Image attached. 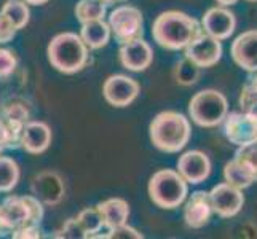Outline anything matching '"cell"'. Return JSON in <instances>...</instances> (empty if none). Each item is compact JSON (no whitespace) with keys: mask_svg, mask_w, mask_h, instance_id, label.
<instances>
[{"mask_svg":"<svg viewBox=\"0 0 257 239\" xmlns=\"http://www.w3.org/2000/svg\"><path fill=\"white\" fill-rule=\"evenodd\" d=\"M247 2H257V0H247Z\"/></svg>","mask_w":257,"mask_h":239,"instance_id":"f35d334b","label":"cell"},{"mask_svg":"<svg viewBox=\"0 0 257 239\" xmlns=\"http://www.w3.org/2000/svg\"><path fill=\"white\" fill-rule=\"evenodd\" d=\"M24 225H31V209L26 196L10 194L0 202V233H13Z\"/></svg>","mask_w":257,"mask_h":239,"instance_id":"30bf717a","label":"cell"},{"mask_svg":"<svg viewBox=\"0 0 257 239\" xmlns=\"http://www.w3.org/2000/svg\"><path fill=\"white\" fill-rule=\"evenodd\" d=\"M110 32L120 45L130 40L141 39L144 34V18L139 8L133 5L115 7L109 15Z\"/></svg>","mask_w":257,"mask_h":239,"instance_id":"8992f818","label":"cell"},{"mask_svg":"<svg viewBox=\"0 0 257 239\" xmlns=\"http://www.w3.org/2000/svg\"><path fill=\"white\" fill-rule=\"evenodd\" d=\"M174 77H176V82L182 86L195 85L200 78V67L197 64H193L187 58H184L182 61L177 63L174 69Z\"/></svg>","mask_w":257,"mask_h":239,"instance_id":"83f0119b","label":"cell"},{"mask_svg":"<svg viewBox=\"0 0 257 239\" xmlns=\"http://www.w3.org/2000/svg\"><path fill=\"white\" fill-rule=\"evenodd\" d=\"M96 237H107V239H143L144 234L138 231L136 228H133L130 225H120L117 228L107 229L105 234H97Z\"/></svg>","mask_w":257,"mask_h":239,"instance_id":"1f68e13d","label":"cell"},{"mask_svg":"<svg viewBox=\"0 0 257 239\" xmlns=\"http://www.w3.org/2000/svg\"><path fill=\"white\" fill-rule=\"evenodd\" d=\"M184 55L200 69H208L216 66L222 58V43L209 34L201 32L184 48Z\"/></svg>","mask_w":257,"mask_h":239,"instance_id":"ba28073f","label":"cell"},{"mask_svg":"<svg viewBox=\"0 0 257 239\" xmlns=\"http://www.w3.org/2000/svg\"><path fill=\"white\" fill-rule=\"evenodd\" d=\"M233 159L236 163H240L244 169L252 175L254 182H257V140L255 142L238 147Z\"/></svg>","mask_w":257,"mask_h":239,"instance_id":"4316f807","label":"cell"},{"mask_svg":"<svg viewBox=\"0 0 257 239\" xmlns=\"http://www.w3.org/2000/svg\"><path fill=\"white\" fill-rule=\"evenodd\" d=\"M31 193L43 202V206H58L64 199L66 185L58 172L42 171L31 180Z\"/></svg>","mask_w":257,"mask_h":239,"instance_id":"9c48e42d","label":"cell"},{"mask_svg":"<svg viewBox=\"0 0 257 239\" xmlns=\"http://www.w3.org/2000/svg\"><path fill=\"white\" fill-rule=\"evenodd\" d=\"M107 5H113V4H121V2H126V0H104Z\"/></svg>","mask_w":257,"mask_h":239,"instance_id":"74e56055","label":"cell"},{"mask_svg":"<svg viewBox=\"0 0 257 239\" xmlns=\"http://www.w3.org/2000/svg\"><path fill=\"white\" fill-rule=\"evenodd\" d=\"M28 5H45L48 0H24Z\"/></svg>","mask_w":257,"mask_h":239,"instance_id":"8d00e7d4","label":"cell"},{"mask_svg":"<svg viewBox=\"0 0 257 239\" xmlns=\"http://www.w3.org/2000/svg\"><path fill=\"white\" fill-rule=\"evenodd\" d=\"M225 137L232 144L241 147L257 140V118L246 112H232L224 118Z\"/></svg>","mask_w":257,"mask_h":239,"instance_id":"8fae6325","label":"cell"},{"mask_svg":"<svg viewBox=\"0 0 257 239\" xmlns=\"http://www.w3.org/2000/svg\"><path fill=\"white\" fill-rule=\"evenodd\" d=\"M16 28L8 21V18L0 12V45H5V43H10L15 35H16Z\"/></svg>","mask_w":257,"mask_h":239,"instance_id":"d6a6232c","label":"cell"},{"mask_svg":"<svg viewBox=\"0 0 257 239\" xmlns=\"http://www.w3.org/2000/svg\"><path fill=\"white\" fill-rule=\"evenodd\" d=\"M141 86L135 78L123 74H115L105 78L102 85V96L112 107H128L138 99Z\"/></svg>","mask_w":257,"mask_h":239,"instance_id":"52a82bcc","label":"cell"},{"mask_svg":"<svg viewBox=\"0 0 257 239\" xmlns=\"http://www.w3.org/2000/svg\"><path fill=\"white\" fill-rule=\"evenodd\" d=\"M212 215V206L209 199V191L197 190L190 194L184 207V220L190 228H203Z\"/></svg>","mask_w":257,"mask_h":239,"instance_id":"ac0fdd59","label":"cell"},{"mask_svg":"<svg viewBox=\"0 0 257 239\" xmlns=\"http://www.w3.org/2000/svg\"><path fill=\"white\" fill-rule=\"evenodd\" d=\"M75 218L78 220V223L82 225L83 231L86 233V237H96V234H99L104 228L102 215L96 206L85 207L83 210L78 212V215Z\"/></svg>","mask_w":257,"mask_h":239,"instance_id":"cb8c5ba5","label":"cell"},{"mask_svg":"<svg viewBox=\"0 0 257 239\" xmlns=\"http://www.w3.org/2000/svg\"><path fill=\"white\" fill-rule=\"evenodd\" d=\"M53 132L45 121L29 120L24 125L21 148L29 155H42L45 153L51 145Z\"/></svg>","mask_w":257,"mask_h":239,"instance_id":"2e32d148","label":"cell"},{"mask_svg":"<svg viewBox=\"0 0 257 239\" xmlns=\"http://www.w3.org/2000/svg\"><path fill=\"white\" fill-rule=\"evenodd\" d=\"M224 179H225L227 183L233 185V187L240 188V190H244L247 187H251V185L254 183L252 175L247 172L240 163H236L235 159L225 164V167H224Z\"/></svg>","mask_w":257,"mask_h":239,"instance_id":"d4e9b609","label":"cell"},{"mask_svg":"<svg viewBox=\"0 0 257 239\" xmlns=\"http://www.w3.org/2000/svg\"><path fill=\"white\" fill-rule=\"evenodd\" d=\"M149 136L154 147L160 152L177 153L189 144L192 126L185 115L174 110H165L150 123Z\"/></svg>","mask_w":257,"mask_h":239,"instance_id":"7a4b0ae2","label":"cell"},{"mask_svg":"<svg viewBox=\"0 0 257 239\" xmlns=\"http://www.w3.org/2000/svg\"><path fill=\"white\" fill-rule=\"evenodd\" d=\"M107 4L104 0H80L75 5V18L82 24L94 20H104L107 15Z\"/></svg>","mask_w":257,"mask_h":239,"instance_id":"603a6c76","label":"cell"},{"mask_svg":"<svg viewBox=\"0 0 257 239\" xmlns=\"http://www.w3.org/2000/svg\"><path fill=\"white\" fill-rule=\"evenodd\" d=\"M147 190L155 206L162 209H176L187 199L189 183L174 169H160L150 177Z\"/></svg>","mask_w":257,"mask_h":239,"instance_id":"277c9868","label":"cell"},{"mask_svg":"<svg viewBox=\"0 0 257 239\" xmlns=\"http://www.w3.org/2000/svg\"><path fill=\"white\" fill-rule=\"evenodd\" d=\"M201 32V24L195 18L177 10L160 13L152 26L154 40L170 51L184 50Z\"/></svg>","mask_w":257,"mask_h":239,"instance_id":"6da1fadb","label":"cell"},{"mask_svg":"<svg viewBox=\"0 0 257 239\" xmlns=\"http://www.w3.org/2000/svg\"><path fill=\"white\" fill-rule=\"evenodd\" d=\"M78 35H80L85 45L90 50H101L110 42L112 32L109 24L104 20H94V21L83 23Z\"/></svg>","mask_w":257,"mask_h":239,"instance_id":"ffe728a7","label":"cell"},{"mask_svg":"<svg viewBox=\"0 0 257 239\" xmlns=\"http://www.w3.org/2000/svg\"><path fill=\"white\" fill-rule=\"evenodd\" d=\"M232 58L238 67L247 72L257 70V29L240 34L232 43Z\"/></svg>","mask_w":257,"mask_h":239,"instance_id":"e0dca14e","label":"cell"},{"mask_svg":"<svg viewBox=\"0 0 257 239\" xmlns=\"http://www.w3.org/2000/svg\"><path fill=\"white\" fill-rule=\"evenodd\" d=\"M47 56L51 67L58 72L72 75L80 72L90 59V48L75 32H63L55 35L47 48Z\"/></svg>","mask_w":257,"mask_h":239,"instance_id":"3957f363","label":"cell"},{"mask_svg":"<svg viewBox=\"0 0 257 239\" xmlns=\"http://www.w3.org/2000/svg\"><path fill=\"white\" fill-rule=\"evenodd\" d=\"M240 105L243 112L257 118V88H251L247 85L243 86L240 94Z\"/></svg>","mask_w":257,"mask_h":239,"instance_id":"4dcf8cb0","label":"cell"},{"mask_svg":"<svg viewBox=\"0 0 257 239\" xmlns=\"http://www.w3.org/2000/svg\"><path fill=\"white\" fill-rule=\"evenodd\" d=\"M4 152H5V126L2 118H0V153Z\"/></svg>","mask_w":257,"mask_h":239,"instance_id":"e575fe53","label":"cell"},{"mask_svg":"<svg viewBox=\"0 0 257 239\" xmlns=\"http://www.w3.org/2000/svg\"><path fill=\"white\" fill-rule=\"evenodd\" d=\"M99 209L102 220H104V228L112 229L120 225H125L130 217V204L123 198H109L96 206Z\"/></svg>","mask_w":257,"mask_h":239,"instance_id":"d6986e66","label":"cell"},{"mask_svg":"<svg viewBox=\"0 0 257 239\" xmlns=\"http://www.w3.org/2000/svg\"><path fill=\"white\" fill-rule=\"evenodd\" d=\"M228 113L227 97L217 90H201L189 102V115L201 128H216Z\"/></svg>","mask_w":257,"mask_h":239,"instance_id":"5b68a950","label":"cell"},{"mask_svg":"<svg viewBox=\"0 0 257 239\" xmlns=\"http://www.w3.org/2000/svg\"><path fill=\"white\" fill-rule=\"evenodd\" d=\"M120 64L131 72H144L154 61V50L141 37L121 43L118 51Z\"/></svg>","mask_w":257,"mask_h":239,"instance_id":"4fadbf2b","label":"cell"},{"mask_svg":"<svg viewBox=\"0 0 257 239\" xmlns=\"http://www.w3.org/2000/svg\"><path fill=\"white\" fill-rule=\"evenodd\" d=\"M15 239H39L42 237V231L39 225H24L12 233Z\"/></svg>","mask_w":257,"mask_h":239,"instance_id":"836d02e7","label":"cell"},{"mask_svg":"<svg viewBox=\"0 0 257 239\" xmlns=\"http://www.w3.org/2000/svg\"><path fill=\"white\" fill-rule=\"evenodd\" d=\"M216 2L222 7H230V5H235L238 0H216Z\"/></svg>","mask_w":257,"mask_h":239,"instance_id":"d590c367","label":"cell"},{"mask_svg":"<svg viewBox=\"0 0 257 239\" xmlns=\"http://www.w3.org/2000/svg\"><path fill=\"white\" fill-rule=\"evenodd\" d=\"M16 67H18V58L15 53L8 48H0V80L13 75Z\"/></svg>","mask_w":257,"mask_h":239,"instance_id":"f546056e","label":"cell"},{"mask_svg":"<svg viewBox=\"0 0 257 239\" xmlns=\"http://www.w3.org/2000/svg\"><path fill=\"white\" fill-rule=\"evenodd\" d=\"M177 172L192 185L205 182L211 174V159L200 150H189L177 159Z\"/></svg>","mask_w":257,"mask_h":239,"instance_id":"5bb4252c","label":"cell"},{"mask_svg":"<svg viewBox=\"0 0 257 239\" xmlns=\"http://www.w3.org/2000/svg\"><path fill=\"white\" fill-rule=\"evenodd\" d=\"M209 199L212 212L222 218H230L240 214L244 204V196L240 188L233 187L230 183H217L209 191Z\"/></svg>","mask_w":257,"mask_h":239,"instance_id":"7c38bea8","label":"cell"},{"mask_svg":"<svg viewBox=\"0 0 257 239\" xmlns=\"http://www.w3.org/2000/svg\"><path fill=\"white\" fill-rule=\"evenodd\" d=\"M53 237L58 239H86V233L83 231L82 225L78 223L77 218H69L64 222L58 231L53 234Z\"/></svg>","mask_w":257,"mask_h":239,"instance_id":"f1b7e54d","label":"cell"},{"mask_svg":"<svg viewBox=\"0 0 257 239\" xmlns=\"http://www.w3.org/2000/svg\"><path fill=\"white\" fill-rule=\"evenodd\" d=\"M201 28L203 32L209 34L211 37H214L217 40H227L230 39L236 29V18L235 15L227 10L224 7H214L203 15L201 20Z\"/></svg>","mask_w":257,"mask_h":239,"instance_id":"9a60e30c","label":"cell"},{"mask_svg":"<svg viewBox=\"0 0 257 239\" xmlns=\"http://www.w3.org/2000/svg\"><path fill=\"white\" fill-rule=\"evenodd\" d=\"M0 12L8 18V21L15 26L16 31L24 29L31 21L29 5L24 0H7Z\"/></svg>","mask_w":257,"mask_h":239,"instance_id":"44dd1931","label":"cell"},{"mask_svg":"<svg viewBox=\"0 0 257 239\" xmlns=\"http://www.w3.org/2000/svg\"><path fill=\"white\" fill-rule=\"evenodd\" d=\"M0 118L10 121H20L26 125L31 118L29 105L20 99H10L8 102L0 105Z\"/></svg>","mask_w":257,"mask_h":239,"instance_id":"484cf974","label":"cell"},{"mask_svg":"<svg viewBox=\"0 0 257 239\" xmlns=\"http://www.w3.org/2000/svg\"><path fill=\"white\" fill-rule=\"evenodd\" d=\"M21 171L13 158L0 153V193H10L20 182Z\"/></svg>","mask_w":257,"mask_h":239,"instance_id":"7402d4cb","label":"cell"}]
</instances>
